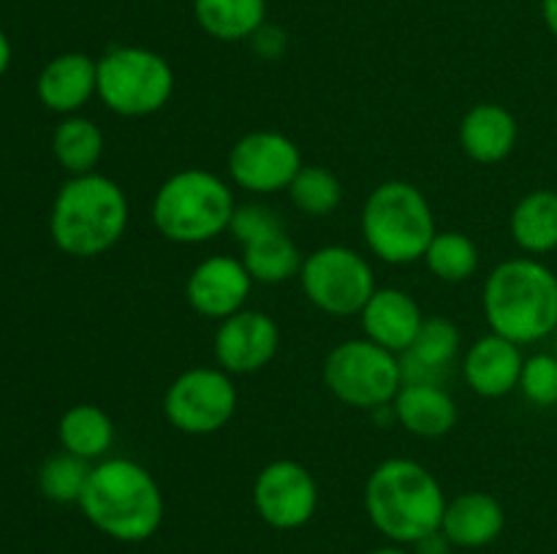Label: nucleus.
<instances>
[{"label": "nucleus", "mask_w": 557, "mask_h": 554, "mask_svg": "<svg viewBox=\"0 0 557 554\" xmlns=\"http://www.w3.org/2000/svg\"><path fill=\"white\" fill-rule=\"evenodd\" d=\"M79 508L112 541L145 543L163 521V492L145 465L128 456H107L92 465Z\"/></svg>", "instance_id": "f257e3e1"}, {"label": "nucleus", "mask_w": 557, "mask_h": 554, "mask_svg": "<svg viewBox=\"0 0 557 554\" xmlns=\"http://www.w3.org/2000/svg\"><path fill=\"white\" fill-rule=\"evenodd\" d=\"M364 511L381 536L400 546H413L424 536L441 530L446 494L422 462L392 456L368 476Z\"/></svg>", "instance_id": "f03ea898"}, {"label": "nucleus", "mask_w": 557, "mask_h": 554, "mask_svg": "<svg viewBox=\"0 0 557 554\" xmlns=\"http://www.w3.org/2000/svg\"><path fill=\"white\" fill-rule=\"evenodd\" d=\"M131 204L123 185L107 174H79L60 185L49 215L52 242L74 259H98L125 237Z\"/></svg>", "instance_id": "7ed1b4c3"}, {"label": "nucleus", "mask_w": 557, "mask_h": 554, "mask_svg": "<svg viewBox=\"0 0 557 554\" xmlns=\"http://www.w3.org/2000/svg\"><path fill=\"white\" fill-rule=\"evenodd\" d=\"M490 331L531 345L557 331V275L536 259L500 261L482 288Z\"/></svg>", "instance_id": "20e7f679"}, {"label": "nucleus", "mask_w": 557, "mask_h": 554, "mask_svg": "<svg viewBox=\"0 0 557 554\" xmlns=\"http://www.w3.org/2000/svg\"><path fill=\"white\" fill-rule=\"evenodd\" d=\"M232 185L210 168H180L152 196V226L174 244H205L232 226Z\"/></svg>", "instance_id": "39448f33"}, {"label": "nucleus", "mask_w": 557, "mask_h": 554, "mask_svg": "<svg viewBox=\"0 0 557 554\" xmlns=\"http://www.w3.org/2000/svg\"><path fill=\"white\" fill-rule=\"evenodd\" d=\"M362 239L370 253L389 266L417 264L438 234L433 204L406 179L375 185L362 206Z\"/></svg>", "instance_id": "423d86ee"}, {"label": "nucleus", "mask_w": 557, "mask_h": 554, "mask_svg": "<svg viewBox=\"0 0 557 554\" xmlns=\"http://www.w3.org/2000/svg\"><path fill=\"white\" fill-rule=\"evenodd\" d=\"M174 96V68L147 47H112L98 58V98L117 117H152Z\"/></svg>", "instance_id": "0eeeda50"}, {"label": "nucleus", "mask_w": 557, "mask_h": 554, "mask_svg": "<svg viewBox=\"0 0 557 554\" xmlns=\"http://www.w3.org/2000/svg\"><path fill=\"white\" fill-rule=\"evenodd\" d=\"M324 386L343 405L379 411L392 405L403 389L400 356L368 337L346 340L326 356Z\"/></svg>", "instance_id": "6e6552de"}, {"label": "nucleus", "mask_w": 557, "mask_h": 554, "mask_svg": "<svg viewBox=\"0 0 557 554\" xmlns=\"http://www.w3.org/2000/svg\"><path fill=\"white\" fill-rule=\"evenodd\" d=\"M299 286L308 302L332 318L359 315L379 288L370 261L346 244H324L305 255Z\"/></svg>", "instance_id": "1a4fd4ad"}, {"label": "nucleus", "mask_w": 557, "mask_h": 554, "mask_svg": "<svg viewBox=\"0 0 557 554\" xmlns=\"http://www.w3.org/2000/svg\"><path fill=\"white\" fill-rule=\"evenodd\" d=\"M239 405L234 375L221 367H190L169 383L163 416L177 432L190 438L215 435L234 418Z\"/></svg>", "instance_id": "9d476101"}, {"label": "nucleus", "mask_w": 557, "mask_h": 554, "mask_svg": "<svg viewBox=\"0 0 557 554\" xmlns=\"http://www.w3.org/2000/svg\"><path fill=\"white\" fill-rule=\"evenodd\" d=\"M302 150L281 130H250L228 150V179L253 196H272L288 190L302 168Z\"/></svg>", "instance_id": "9b49d317"}, {"label": "nucleus", "mask_w": 557, "mask_h": 554, "mask_svg": "<svg viewBox=\"0 0 557 554\" xmlns=\"http://www.w3.org/2000/svg\"><path fill=\"white\" fill-rule=\"evenodd\" d=\"M253 508L272 530H299L319 511V483L297 459H275L253 481Z\"/></svg>", "instance_id": "f8f14e48"}, {"label": "nucleus", "mask_w": 557, "mask_h": 554, "mask_svg": "<svg viewBox=\"0 0 557 554\" xmlns=\"http://www.w3.org/2000/svg\"><path fill=\"white\" fill-rule=\"evenodd\" d=\"M281 351V329L264 310H239L218 324L212 353L228 375H253Z\"/></svg>", "instance_id": "ddd939ff"}, {"label": "nucleus", "mask_w": 557, "mask_h": 554, "mask_svg": "<svg viewBox=\"0 0 557 554\" xmlns=\"http://www.w3.org/2000/svg\"><path fill=\"white\" fill-rule=\"evenodd\" d=\"M250 288H253V277L245 269L243 259L218 253L207 255L190 269L185 280V299L201 318L223 320L245 310Z\"/></svg>", "instance_id": "4468645a"}, {"label": "nucleus", "mask_w": 557, "mask_h": 554, "mask_svg": "<svg viewBox=\"0 0 557 554\" xmlns=\"http://www.w3.org/2000/svg\"><path fill=\"white\" fill-rule=\"evenodd\" d=\"M522 364V345L487 331L462 356V380L476 396L500 400L520 389Z\"/></svg>", "instance_id": "2eb2a0df"}, {"label": "nucleus", "mask_w": 557, "mask_h": 554, "mask_svg": "<svg viewBox=\"0 0 557 554\" xmlns=\"http://www.w3.org/2000/svg\"><path fill=\"white\" fill-rule=\"evenodd\" d=\"M424 318L428 315L422 313L417 299L403 288H375L370 302L359 313L364 337L397 356L413 345Z\"/></svg>", "instance_id": "dca6fc26"}, {"label": "nucleus", "mask_w": 557, "mask_h": 554, "mask_svg": "<svg viewBox=\"0 0 557 554\" xmlns=\"http://www.w3.org/2000/svg\"><path fill=\"white\" fill-rule=\"evenodd\" d=\"M38 101L54 114H79L98 96V60L85 52H63L38 74Z\"/></svg>", "instance_id": "f3484780"}, {"label": "nucleus", "mask_w": 557, "mask_h": 554, "mask_svg": "<svg viewBox=\"0 0 557 554\" xmlns=\"http://www.w3.org/2000/svg\"><path fill=\"white\" fill-rule=\"evenodd\" d=\"M520 139L517 117L500 103H476L460 119V147L473 163L493 166L515 152Z\"/></svg>", "instance_id": "a211bd4d"}, {"label": "nucleus", "mask_w": 557, "mask_h": 554, "mask_svg": "<svg viewBox=\"0 0 557 554\" xmlns=\"http://www.w3.org/2000/svg\"><path fill=\"white\" fill-rule=\"evenodd\" d=\"M395 421L417 438L438 440L457 427V402L438 383H403L392 402Z\"/></svg>", "instance_id": "6ab92c4d"}, {"label": "nucleus", "mask_w": 557, "mask_h": 554, "mask_svg": "<svg viewBox=\"0 0 557 554\" xmlns=\"http://www.w3.org/2000/svg\"><path fill=\"white\" fill-rule=\"evenodd\" d=\"M506 511L498 498L487 492H462L455 500H446L441 532L457 549L490 546L504 532Z\"/></svg>", "instance_id": "aec40b11"}, {"label": "nucleus", "mask_w": 557, "mask_h": 554, "mask_svg": "<svg viewBox=\"0 0 557 554\" xmlns=\"http://www.w3.org/2000/svg\"><path fill=\"white\" fill-rule=\"evenodd\" d=\"M460 353V329L444 315L424 318L417 340L400 356L403 383H444L449 364Z\"/></svg>", "instance_id": "412c9836"}, {"label": "nucleus", "mask_w": 557, "mask_h": 554, "mask_svg": "<svg viewBox=\"0 0 557 554\" xmlns=\"http://www.w3.org/2000/svg\"><path fill=\"white\" fill-rule=\"evenodd\" d=\"M511 239L531 255L557 250V193L531 190L515 204L509 217Z\"/></svg>", "instance_id": "4be33fe9"}, {"label": "nucleus", "mask_w": 557, "mask_h": 554, "mask_svg": "<svg viewBox=\"0 0 557 554\" xmlns=\"http://www.w3.org/2000/svg\"><path fill=\"white\" fill-rule=\"evenodd\" d=\"M194 16L218 41H250L267 25V0H194Z\"/></svg>", "instance_id": "5701e85b"}, {"label": "nucleus", "mask_w": 557, "mask_h": 554, "mask_svg": "<svg viewBox=\"0 0 557 554\" xmlns=\"http://www.w3.org/2000/svg\"><path fill=\"white\" fill-rule=\"evenodd\" d=\"M60 443L69 454L79 456L87 462H101L114 445V424L103 407L82 402V405L69 407L58 424Z\"/></svg>", "instance_id": "b1692460"}, {"label": "nucleus", "mask_w": 557, "mask_h": 554, "mask_svg": "<svg viewBox=\"0 0 557 554\" xmlns=\"http://www.w3.org/2000/svg\"><path fill=\"white\" fill-rule=\"evenodd\" d=\"M107 141L103 130L96 119L82 117V114H69L60 119V125L52 134V155L71 177L96 172L101 163Z\"/></svg>", "instance_id": "393cba45"}, {"label": "nucleus", "mask_w": 557, "mask_h": 554, "mask_svg": "<svg viewBox=\"0 0 557 554\" xmlns=\"http://www.w3.org/2000/svg\"><path fill=\"white\" fill-rule=\"evenodd\" d=\"M302 253L286 231L267 234L243 248V264L250 272L253 282L261 286H281V282L299 277Z\"/></svg>", "instance_id": "a878e982"}, {"label": "nucleus", "mask_w": 557, "mask_h": 554, "mask_svg": "<svg viewBox=\"0 0 557 554\" xmlns=\"http://www.w3.org/2000/svg\"><path fill=\"white\" fill-rule=\"evenodd\" d=\"M422 261L441 282H466L479 269V248L468 234L438 231Z\"/></svg>", "instance_id": "bb28decb"}, {"label": "nucleus", "mask_w": 557, "mask_h": 554, "mask_svg": "<svg viewBox=\"0 0 557 554\" xmlns=\"http://www.w3.org/2000/svg\"><path fill=\"white\" fill-rule=\"evenodd\" d=\"M288 199L297 212L308 217H326L341 206L343 182L335 172L324 166H302L288 185Z\"/></svg>", "instance_id": "cd10ccee"}, {"label": "nucleus", "mask_w": 557, "mask_h": 554, "mask_svg": "<svg viewBox=\"0 0 557 554\" xmlns=\"http://www.w3.org/2000/svg\"><path fill=\"white\" fill-rule=\"evenodd\" d=\"M90 470L92 462L79 459V456L63 451V454L49 456V459L44 462L41 470H38V487H41L44 498L52 500V503L79 505V498L82 492H85Z\"/></svg>", "instance_id": "c85d7f7f"}, {"label": "nucleus", "mask_w": 557, "mask_h": 554, "mask_svg": "<svg viewBox=\"0 0 557 554\" xmlns=\"http://www.w3.org/2000/svg\"><path fill=\"white\" fill-rule=\"evenodd\" d=\"M520 391L531 405H557V356L553 353H533L525 358L520 375Z\"/></svg>", "instance_id": "c756f323"}, {"label": "nucleus", "mask_w": 557, "mask_h": 554, "mask_svg": "<svg viewBox=\"0 0 557 554\" xmlns=\"http://www.w3.org/2000/svg\"><path fill=\"white\" fill-rule=\"evenodd\" d=\"M275 231H283L281 217H277L267 204H259V201L237 204V210H234L232 215V226H228V234H232L243 248Z\"/></svg>", "instance_id": "7c9ffc66"}, {"label": "nucleus", "mask_w": 557, "mask_h": 554, "mask_svg": "<svg viewBox=\"0 0 557 554\" xmlns=\"http://www.w3.org/2000/svg\"><path fill=\"white\" fill-rule=\"evenodd\" d=\"M250 43H253L256 54H261L264 60H275L281 58L283 49H286V36H283V30H277V27L264 25L253 38H250Z\"/></svg>", "instance_id": "2f4dec72"}, {"label": "nucleus", "mask_w": 557, "mask_h": 554, "mask_svg": "<svg viewBox=\"0 0 557 554\" xmlns=\"http://www.w3.org/2000/svg\"><path fill=\"white\" fill-rule=\"evenodd\" d=\"M451 541L444 536V532H430L422 541L413 543V554H451Z\"/></svg>", "instance_id": "473e14b6"}, {"label": "nucleus", "mask_w": 557, "mask_h": 554, "mask_svg": "<svg viewBox=\"0 0 557 554\" xmlns=\"http://www.w3.org/2000/svg\"><path fill=\"white\" fill-rule=\"evenodd\" d=\"M542 16L544 25H547L549 33L557 38V0H542Z\"/></svg>", "instance_id": "72a5a7b5"}, {"label": "nucleus", "mask_w": 557, "mask_h": 554, "mask_svg": "<svg viewBox=\"0 0 557 554\" xmlns=\"http://www.w3.org/2000/svg\"><path fill=\"white\" fill-rule=\"evenodd\" d=\"M9 63H11V43H9V36L0 30V76L9 71Z\"/></svg>", "instance_id": "f704fd0d"}, {"label": "nucleus", "mask_w": 557, "mask_h": 554, "mask_svg": "<svg viewBox=\"0 0 557 554\" xmlns=\"http://www.w3.org/2000/svg\"><path fill=\"white\" fill-rule=\"evenodd\" d=\"M370 554H413V552H408V549L400 546V543H389V546H381Z\"/></svg>", "instance_id": "c9c22d12"}]
</instances>
